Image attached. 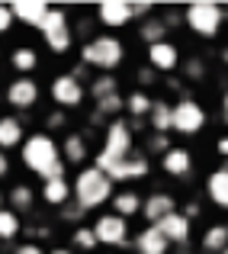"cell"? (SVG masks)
I'll use <instances>...</instances> for the list:
<instances>
[{
    "instance_id": "816d5d0a",
    "label": "cell",
    "mask_w": 228,
    "mask_h": 254,
    "mask_svg": "<svg viewBox=\"0 0 228 254\" xmlns=\"http://www.w3.org/2000/svg\"><path fill=\"white\" fill-rule=\"evenodd\" d=\"M225 225H228V222H225Z\"/></svg>"
},
{
    "instance_id": "836d02e7",
    "label": "cell",
    "mask_w": 228,
    "mask_h": 254,
    "mask_svg": "<svg viewBox=\"0 0 228 254\" xmlns=\"http://www.w3.org/2000/svg\"><path fill=\"white\" fill-rule=\"evenodd\" d=\"M183 81H190V84H199V81H206V74H209V68H206V62L199 55H193V58H186L183 64Z\"/></svg>"
},
{
    "instance_id": "d6a6232c",
    "label": "cell",
    "mask_w": 228,
    "mask_h": 254,
    "mask_svg": "<svg viewBox=\"0 0 228 254\" xmlns=\"http://www.w3.org/2000/svg\"><path fill=\"white\" fill-rule=\"evenodd\" d=\"M68 23H71V16H68L64 10H58V6H49V13H45V19H42V23L36 26V29H39V32L45 36V32H55V29H61V26H68Z\"/></svg>"
},
{
    "instance_id": "c3c4849f",
    "label": "cell",
    "mask_w": 228,
    "mask_h": 254,
    "mask_svg": "<svg viewBox=\"0 0 228 254\" xmlns=\"http://www.w3.org/2000/svg\"><path fill=\"white\" fill-rule=\"evenodd\" d=\"M173 254H193V251H190V248H183V251H173Z\"/></svg>"
},
{
    "instance_id": "5bb4252c",
    "label": "cell",
    "mask_w": 228,
    "mask_h": 254,
    "mask_svg": "<svg viewBox=\"0 0 228 254\" xmlns=\"http://www.w3.org/2000/svg\"><path fill=\"white\" fill-rule=\"evenodd\" d=\"M90 135L87 132H68L64 135V142H61V161H64V168H87L90 164Z\"/></svg>"
},
{
    "instance_id": "e0dca14e",
    "label": "cell",
    "mask_w": 228,
    "mask_h": 254,
    "mask_svg": "<svg viewBox=\"0 0 228 254\" xmlns=\"http://www.w3.org/2000/svg\"><path fill=\"white\" fill-rule=\"evenodd\" d=\"M132 248H135V254H171V242L161 235L158 225H145V229L132 238Z\"/></svg>"
},
{
    "instance_id": "ffe728a7",
    "label": "cell",
    "mask_w": 228,
    "mask_h": 254,
    "mask_svg": "<svg viewBox=\"0 0 228 254\" xmlns=\"http://www.w3.org/2000/svg\"><path fill=\"white\" fill-rule=\"evenodd\" d=\"M110 206L113 209L110 212H116L119 219H125V222H129L132 216H142V193L138 190H116L113 193V199H110Z\"/></svg>"
},
{
    "instance_id": "f546056e",
    "label": "cell",
    "mask_w": 228,
    "mask_h": 254,
    "mask_svg": "<svg viewBox=\"0 0 228 254\" xmlns=\"http://www.w3.org/2000/svg\"><path fill=\"white\" fill-rule=\"evenodd\" d=\"M87 93H90L93 103H97V100L113 97V93H119V77H116V74H97V77H90Z\"/></svg>"
},
{
    "instance_id": "ac0fdd59",
    "label": "cell",
    "mask_w": 228,
    "mask_h": 254,
    "mask_svg": "<svg viewBox=\"0 0 228 254\" xmlns=\"http://www.w3.org/2000/svg\"><path fill=\"white\" fill-rule=\"evenodd\" d=\"M206 199L216 209L228 212V168H216L206 174Z\"/></svg>"
},
{
    "instance_id": "7dc6e473",
    "label": "cell",
    "mask_w": 228,
    "mask_h": 254,
    "mask_svg": "<svg viewBox=\"0 0 228 254\" xmlns=\"http://www.w3.org/2000/svg\"><path fill=\"white\" fill-rule=\"evenodd\" d=\"M222 62L228 64V45H225V49H222Z\"/></svg>"
},
{
    "instance_id": "e575fe53",
    "label": "cell",
    "mask_w": 228,
    "mask_h": 254,
    "mask_svg": "<svg viewBox=\"0 0 228 254\" xmlns=\"http://www.w3.org/2000/svg\"><path fill=\"white\" fill-rule=\"evenodd\" d=\"M142 151H145L148 158H151V155H167V151H171V135H154V132H151V135L145 138Z\"/></svg>"
},
{
    "instance_id": "9a60e30c",
    "label": "cell",
    "mask_w": 228,
    "mask_h": 254,
    "mask_svg": "<svg viewBox=\"0 0 228 254\" xmlns=\"http://www.w3.org/2000/svg\"><path fill=\"white\" fill-rule=\"evenodd\" d=\"M158 229H161V235L171 242V248H177V251H183L186 245L193 242V222L183 216V212H173V216H167L164 222H158Z\"/></svg>"
},
{
    "instance_id": "7bdbcfd3",
    "label": "cell",
    "mask_w": 228,
    "mask_h": 254,
    "mask_svg": "<svg viewBox=\"0 0 228 254\" xmlns=\"http://www.w3.org/2000/svg\"><path fill=\"white\" fill-rule=\"evenodd\" d=\"M219 119L228 126V90L222 93V100H219Z\"/></svg>"
},
{
    "instance_id": "3957f363",
    "label": "cell",
    "mask_w": 228,
    "mask_h": 254,
    "mask_svg": "<svg viewBox=\"0 0 228 254\" xmlns=\"http://www.w3.org/2000/svg\"><path fill=\"white\" fill-rule=\"evenodd\" d=\"M132 151H135V129H132V123L125 116L119 119H110L103 129V145H100L97 151H93V168L100 171H110L116 161H122V158H129Z\"/></svg>"
},
{
    "instance_id": "52a82bcc",
    "label": "cell",
    "mask_w": 228,
    "mask_h": 254,
    "mask_svg": "<svg viewBox=\"0 0 228 254\" xmlns=\"http://www.w3.org/2000/svg\"><path fill=\"white\" fill-rule=\"evenodd\" d=\"M90 229H93V235H97V242L103 245V248L119 251V248H129V245H132L129 222H125V219H119L116 212H100V216L93 219Z\"/></svg>"
},
{
    "instance_id": "2e32d148",
    "label": "cell",
    "mask_w": 228,
    "mask_h": 254,
    "mask_svg": "<svg viewBox=\"0 0 228 254\" xmlns=\"http://www.w3.org/2000/svg\"><path fill=\"white\" fill-rule=\"evenodd\" d=\"M161 171L173 180H186L193 174V151L183 145H171V151L161 155Z\"/></svg>"
},
{
    "instance_id": "8d00e7d4",
    "label": "cell",
    "mask_w": 228,
    "mask_h": 254,
    "mask_svg": "<svg viewBox=\"0 0 228 254\" xmlns=\"http://www.w3.org/2000/svg\"><path fill=\"white\" fill-rule=\"evenodd\" d=\"M135 84H138V90H148V87L158 84V71L148 68V64H145V68H138L135 71Z\"/></svg>"
},
{
    "instance_id": "277c9868",
    "label": "cell",
    "mask_w": 228,
    "mask_h": 254,
    "mask_svg": "<svg viewBox=\"0 0 228 254\" xmlns=\"http://www.w3.org/2000/svg\"><path fill=\"white\" fill-rule=\"evenodd\" d=\"M122 62H125V42L113 32H100L90 42L80 45V64L87 71L97 68L100 74H116L122 68Z\"/></svg>"
},
{
    "instance_id": "74e56055",
    "label": "cell",
    "mask_w": 228,
    "mask_h": 254,
    "mask_svg": "<svg viewBox=\"0 0 228 254\" xmlns=\"http://www.w3.org/2000/svg\"><path fill=\"white\" fill-rule=\"evenodd\" d=\"M45 129H49V135L58 132V129H68V113H64V110L49 113V116H45Z\"/></svg>"
},
{
    "instance_id": "60d3db41",
    "label": "cell",
    "mask_w": 228,
    "mask_h": 254,
    "mask_svg": "<svg viewBox=\"0 0 228 254\" xmlns=\"http://www.w3.org/2000/svg\"><path fill=\"white\" fill-rule=\"evenodd\" d=\"M180 212H183L190 222H196V219L203 216V206H199V199H190V203H183V209H180Z\"/></svg>"
},
{
    "instance_id": "603a6c76",
    "label": "cell",
    "mask_w": 228,
    "mask_h": 254,
    "mask_svg": "<svg viewBox=\"0 0 228 254\" xmlns=\"http://www.w3.org/2000/svg\"><path fill=\"white\" fill-rule=\"evenodd\" d=\"M151 106H154V97L148 90H138L135 87L132 93H125V119H132V123H145Z\"/></svg>"
},
{
    "instance_id": "4dcf8cb0",
    "label": "cell",
    "mask_w": 228,
    "mask_h": 254,
    "mask_svg": "<svg viewBox=\"0 0 228 254\" xmlns=\"http://www.w3.org/2000/svg\"><path fill=\"white\" fill-rule=\"evenodd\" d=\"M19 235H23V219H19L10 206H3V209H0V245L13 242V238H19Z\"/></svg>"
},
{
    "instance_id": "4fadbf2b",
    "label": "cell",
    "mask_w": 228,
    "mask_h": 254,
    "mask_svg": "<svg viewBox=\"0 0 228 254\" xmlns=\"http://www.w3.org/2000/svg\"><path fill=\"white\" fill-rule=\"evenodd\" d=\"M39 97H42V87H39L36 77H13L10 87H6V103L19 113L32 110L39 103Z\"/></svg>"
},
{
    "instance_id": "bcb514c9",
    "label": "cell",
    "mask_w": 228,
    "mask_h": 254,
    "mask_svg": "<svg viewBox=\"0 0 228 254\" xmlns=\"http://www.w3.org/2000/svg\"><path fill=\"white\" fill-rule=\"evenodd\" d=\"M49 254H77V251H71V248H52Z\"/></svg>"
},
{
    "instance_id": "83f0119b",
    "label": "cell",
    "mask_w": 228,
    "mask_h": 254,
    "mask_svg": "<svg viewBox=\"0 0 228 254\" xmlns=\"http://www.w3.org/2000/svg\"><path fill=\"white\" fill-rule=\"evenodd\" d=\"M10 64H13V71H19V77H29L39 68V52L32 45H19V49L10 52Z\"/></svg>"
},
{
    "instance_id": "ba28073f",
    "label": "cell",
    "mask_w": 228,
    "mask_h": 254,
    "mask_svg": "<svg viewBox=\"0 0 228 254\" xmlns=\"http://www.w3.org/2000/svg\"><path fill=\"white\" fill-rule=\"evenodd\" d=\"M49 93H52L55 110H64V113H68V110H77V106L87 100V84L77 81L71 71H64V74H55V77H52Z\"/></svg>"
},
{
    "instance_id": "ab89813d",
    "label": "cell",
    "mask_w": 228,
    "mask_h": 254,
    "mask_svg": "<svg viewBox=\"0 0 228 254\" xmlns=\"http://www.w3.org/2000/svg\"><path fill=\"white\" fill-rule=\"evenodd\" d=\"M13 23H16V19H13V10L6 3H0V36H6V32L13 29Z\"/></svg>"
},
{
    "instance_id": "484cf974",
    "label": "cell",
    "mask_w": 228,
    "mask_h": 254,
    "mask_svg": "<svg viewBox=\"0 0 228 254\" xmlns=\"http://www.w3.org/2000/svg\"><path fill=\"white\" fill-rule=\"evenodd\" d=\"M6 203H10V209L16 216H29L36 209V190L29 184H13L10 193H6Z\"/></svg>"
},
{
    "instance_id": "f35d334b",
    "label": "cell",
    "mask_w": 228,
    "mask_h": 254,
    "mask_svg": "<svg viewBox=\"0 0 228 254\" xmlns=\"http://www.w3.org/2000/svg\"><path fill=\"white\" fill-rule=\"evenodd\" d=\"M161 19H164L167 29H180V26H183V10H164Z\"/></svg>"
},
{
    "instance_id": "9c48e42d",
    "label": "cell",
    "mask_w": 228,
    "mask_h": 254,
    "mask_svg": "<svg viewBox=\"0 0 228 254\" xmlns=\"http://www.w3.org/2000/svg\"><path fill=\"white\" fill-rule=\"evenodd\" d=\"M148 174H151V158L145 155L142 148H135L129 158L113 164V168L106 171V177H110L113 184H135V180H145Z\"/></svg>"
},
{
    "instance_id": "1f68e13d",
    "label": "cell",
    "mask_w": 228,
    "mask_h": 254,
    "mask_svg": "<svg viewBox=\"0 0 228 254\" xmlns=\"http://www.w3.org/2000/svg\"><path fill=\"white\" fill-rule=\"evenodd\" d=\"M97 248H100V242H97V235H93L90 225H77V229L71 232V251L90 254V251H97Z\"/></svg>"
},
{
    "instance_id": "681fc988",
    "label": "cell",
    "mask_w": 228,
    "mask_h": 254,
    "mask_svg": "<svg viewBox=\"0 0 228 254\" xmlns=\"http://www.w3.org/2000/svg\"><path fill=\"white\" fill-rule=\"evenodd\" d=\"M3 203H6V196H3V193H0V209H3Z\"/></svg>"
},
{
    "instance_id": "4316f807",
    "label": "cell",
    "mask_w": 228,
    "mask_h": 254,
    "mask_svg": "<svg viewBox=\"0 0 228 254\" xmlns=\"http://www.w3.org/2000/svg\"><path fill=\"white\" fill-rule=\"evenodd\" d=\"M167 32H171V29L164 26V19H161L158 13H151L148 19H142V23H138V42H145V49H148V45L164 42Z\"/></svg>"
},
{
    "instance_id": "7a4b0ae2",
    "label": "cell",
    "mask_w": 228,
    "mask_h": 254,
    "mask_svg": "<svg viewBox=\"0 0 228 254\" xmlns=\"http://www.w3.org/2000/svg\"><path fill=\"white\" fill-rule=\"evenodd\" d=\"M113 193H116V184L100 168H93V164L80 168L74 174V180H71V199H74L87 216H90V212H100L103 206H110Z\"/></svg>"
},
{
    "instance_id": "cb8c5ba5",
    "label": "cell",
    "mask_w": 228,
    "mask_h": 254,
    "mask_svg": "<svg viewBox=\"0 0 228 254\" xmlns=\"http://www.w3.org/2000/svg\"><path fill=\"white\" fill-rule=\"evenodd\" d=\"M199 248H203V254H222L228 248V225L225 222L206 225L203 235H199Z\"/></svg>"
},
{
    "instance_id": "6da1fadb",
    "label": "cell",
    "mask_w": 228,
    "mask_h": 254,
    "mask_svg": "<svg viewBox=\"0 0 228 254\" xmlns=\"http://www.w3.org/2000/svg\"><path fill=\"white\" fill-rule=\"evenodd\" d=\"M19 158H23V168L39 174L42 180H58L68 177V168L61 161V145L49 135V132H32L26 135L23 148H19Z\"/></svg>"
},
{
    "instance_id": "8fae6325",
    "label": "cell",
    "mask_w": 228,
    "mask_h": 254,
    "mask_svg": "<svg viewBox=\"0 0 228 254\" xmlns=\"http://www.w3.org/2000/svg\"><path fill=\"white\" fill-rule=\"evenodd\" d=\"M145 58H148V68H154L158 74H173V71L183 64L180 45L171 42V39H164V42H158V45H148Z\"/></svg>"
},
{
    "instance_id": "8992f818",
    "label": "cell",
    "mask_w": 228,
    "mask_h": 254,
    "mask_svg": "<svg viewBox=\"0 0 228 254\" xmlns=\"http://www.w3.org/2000/svg\"><path fill=\"white\" fill-rule=\"evenodd\" d=\"M206 123H209V113L203 110V103L196 97H186L183 93V97L173 100V132L177 135L193 138L206 129Z\"/></svg>"
},
{
    "instance_id": "7402d4cb",
    "label": "cell",
    "mask_w": 228,
    "mask_h": 254,
    "mask_svg": "<svg viewBox=\"0 0 228 254\" xmlns=\"http://www.w3.org/2000/svg\"><path fill=\"white\" fill-rule=\"evenodd\" d=\"M10 10H13V19H19V23L36 29L45 19V13H49V3L45 0H16V3H10Z\"/></svg>"
},
{
    "instance_id": "d6986e66",
    "label": "cell",
    "mask_w": 228,
    "mask_h": 254,
    "mask_svg": "<svg viewBox=\"0 0 228 254\" xmlns=\"http://www.w3.org/2000/svg\"><path fill=\"white\" fill-rule=\"evenodd\" d=\"M26 142V126L19 116H0V151H10V148H23Z\"/></svg>"
},
{
    "instance_id": "f6af8a7d",
    "label": "cell",
    "mask_w": 228,
    "mask_h": 254,
    "mask_svg": "<svg viewBox=\"0 0 228 254\" xmlns=\"http://www.w3.org/2000/svg\"><path fill=\"white\" fill-rule=\"evenodd\" d=\"M216 151H219L222 158H228V135H222V138L216 142Z\"/></svg>"
},
{
    "instance_id": "d4e9b609",
    "label": "cell",
    "mask_w": 228,
    "mask_h": 254,
    "mask_svg": "<svg viewBox=\"0 0 228 254\" xmlns=\"http://www.w3.org/2000/svg\"><path fill=\"white\" fill-rule=\"evenodd\" d=\"M42 203L58 206L61 209L64 203H71V180L68 177H58V180H42V190H39Z\"/></svg>"
},
{
    "instance_id": "ee69618b",
    "label": "cell",
    "mask_w": 228,
    "mask_h": 254,
    "mask_svg": "<svg viewBox=\"0 0 228 254\" xmlns=\"http://www.w3.org/2000/svg\"><path fill=\"white\" fill-rule=\"evenodd\" d=\"M6 174H10V155H6V151H0V180H3Z\"/></svg>"
},
{
    "instance_id": "44dd1931",
    "label": "cell",
    "mask_w": 228,
    "mask_h": 254,
    "mask_svg": "<svg viewBox=\"0 0 228 254\" xmlns=\"http://www.w3.org/2000/svg\"><path fill=\"white\" fill-rule=\"evenodd\" d=\"M145 123H148V132H154V135H171L173 132V103L154 100V106H151Z\"/></svg>"
},
{
    "instance_id": "f1b7e54d",
    "label": "cell",
    "mask_w": 228,
    "mask_h": 254,
    "mask_svg": "<svg viewBox=\"0 0 228 254\" xmlns=\"http://www.w3.org/2000/svg\"><path fill=\"white\" fill-rule=\"evenodd\" d=\"M42 39H45L52 55H68V52L74 49V29H71V23L61 26V29H55V32H45Z\"/></svg>"
},
{
    "instance_id": "7c38bea8",
    "label": "cell",
    "mask_w": 228,
    "mask_h": 254,
    "mask_svg": "<svg viewBox=\"0 0 228 254\" xmlns=\"http://www.w3.org/2000/svg\"><path fill=\"white\" fill-rule=\"evenodd\" d=\"M97 23L106 26V29L116 36L119 29H125V26L135 23V16H132V3L129 0H106V3L97 6Z\"/></svg>"
},
{
    "instance_id": "b9f144b4",
    "label": "cell",
    "mask_w": 228,
    "mask_h": 254,
    "mask_svg": "<svg viewBox=\"0 0 228 254\" xmlns=\"http://www.w3.org/2000/svg\"><path fill=\"white\" fill-rule=\"evenodd\" d=\"M10 254H49V251H45L42 245H36V242H23V245H16Z\"/></svg>"
},
{
    "instance_id": "5b68a950",
    "label": "cell",
    "mask_w": 228,
    "mask_h": 254,
    "mask_svg": "<svg viewBox=\"0 0 228 254\" xmlns=\"http://www.w3.org/2000/svg\"><path fill=\"white\" fill-rule=\"evenodd\" d=\"M183 26L199 39H219L225 26V13L219 3H209V0H199V3L183 6Z\"/></svg>"
},
{
    "instance_id": "30bf717a",
    "label": "cell",
    "mask_w": 228,
    "mask_h": 254,
    "mask_svg": "<svg viewBox=\"0 0 228 254\" xmlns=\"http://www.w3.org/2000/svg\"><path fill=\"white\" fill-rule=\"evenodd\" d=\"M173 212H180V199L173 196V193L151 190V193L142 196V219H145V225H158V222H164L167 216H173Z\"/></svg>"
},
{
    "instance_id": "f907efd6",
    "label": "cell",
    "mask_w": 228,
    "mask_h": 254,
    "mask_svg": "<svg viewBox=\"0 0 228 254\" xmlns=\"http://www.w3.org/2000/svg\"><path fill=\"white\" fill-rule=\"evenodd\" d=\"M222 254H228V248H225V251H222Z\"/></svg>"
},
{
    "instance_id": "d590c367",
    "label": "cell",
    "mask_w": 228,
    "mask_h": 254,
    "mask_svg": "<svg viewBox=\"0 0 228 254\" xmlns=\"http://www.w3.org/2000/svg\"><path fill=\"white\" fill-rule=\"evenodd\" d=\"M58 216H61V222H68V225H74V229H77V225H84V216H87V212L80 209L74 199H71V203H64L61 209H58Z\"/></svg>"
}]
</instances>
